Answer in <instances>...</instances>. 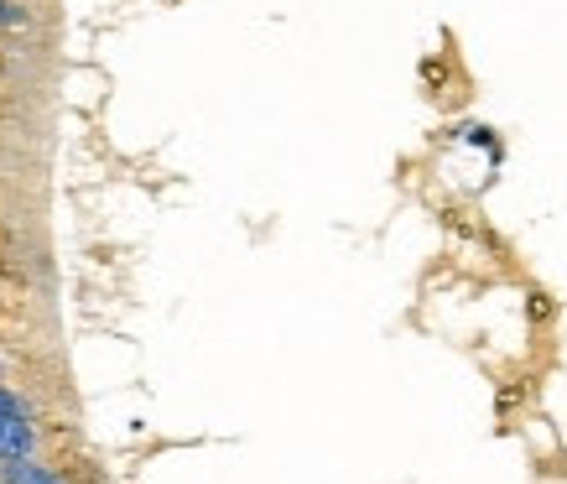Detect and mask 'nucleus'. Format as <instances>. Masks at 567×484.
Here are the masks:
<instances>
[{"label":"nucleus","mask_w":567,"mask_h":484,"mask_svg":"<svg viewBox=\"0 0 567 484\" xmlns=\"http://www.w3.org/2000/svg\"><path fill=\"white\" fill-rule=\"evenodd\" d=\"M37 433L27 422V406H21L11 391H0V464L6 459H32Z\"/></svg>","instance_id":"nucleus-1"},{"label":"nucleus","mask_w":567,"mask_h":484,"mask_svg":"<svg viewBox=\"0 0 567 484\" xmlns=\"http://www.w3.org/2000/svg\"><path fill=\"white\" fill-rule=\"evenodd\" d=\"M21 21H27V11H17V6L0 0V27H21Z\"/></svg>","instance_id":"nucleus-3"},{"label":"nucleus","mask_w":567,"mask_h":484,"mask_svg":"<svg viewBox=\"0 0 567 484\" xmlns=\"http://www.w3.org/2000/svg\"><path fill=\"white\" fill-rule=\"evenodd\" d=\"M6 480H11V484H63L52 468L32 464V459H6Z\"/></svg>","instance_id":"nucleus-2"}]
</instances>
